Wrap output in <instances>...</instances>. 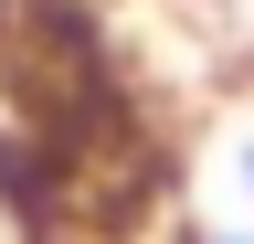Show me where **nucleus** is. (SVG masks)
<instances>
[{
	"instance_id": "2",
	"label": "nucleus",
	"mask_w": 254,
	"mask_h": 244,
	"mask_svg": "<svg viewBox=\"0 0 254 244\" xmlns=\"http://www.w3.org/2000/svg\"><path fill=\"white\" fill-rule=\"evenodd\" d=\"M233 170H244V191H254V138H244V149H233Z\"/></svg>"
},
{
	"instance_id": "3",
	"label": "nucleus",
	"mask_w": 254,
	"mask_h": 244,
	"mask_svg": "<svg viewBox=\"0 0 254 244\" xmlns=\"http://www.w3.org/2000/svg\"><path fill=\"white\" fill-rule=\"evenodd\" d=\"M201 244H254V234H201Z\"/></svg>"
},
{
	"instance_id": "1",
	"label": "nucleus",
	"mask_w": 254,
	"mask_h": 244,
	"mask_svg": "<svg viewBox=\"0 0 254 244\" xmlns=\"http://www.w3.org/2000/svg\"><path fill=\"white\" fill-rule=\"evenodd\" d=\"M0 212L32 244H138L159 128L95 0H0Z\"/></svg>"
}]
</instances>
